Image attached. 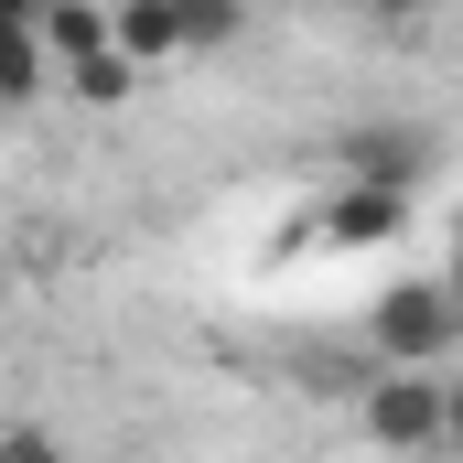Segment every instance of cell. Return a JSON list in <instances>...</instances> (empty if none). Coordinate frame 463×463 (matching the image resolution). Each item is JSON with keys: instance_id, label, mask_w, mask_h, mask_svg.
<instances>
[{"instance_id": "8992f818", "label": "cell", "mask_w": 463, "mask_h": 463, "mask_svg": "<svg viewBox=\"0 0 463 463\" xmlns=\"http://www.w3.org/2000/svg\"><path fill=\"white\" fill-rule=\"evenodd\" d=\"M109 33L129 43V54H140V65L184 54V11H173V0H118V11H109Z\"/></svg>"}, {"instance_id": "4fadbf2b", "label": "cell", "mask_w": 463, "mask_h": 463, "mask_svg": "<svg viewBox=\"0 0 463 463\" xmlns=\"http://www.w3.org/2000/svg\"><path fill=\"white\" fill-rule=\"evenodd\" d=\"M0 11H43V0H0Z\"/></svg>"}, {"instance_id": "3957f363", "label": "cell", "mask_w": 463, "mask_h": 463, "mask_svg": "<svg viewBox=\"0 0 463 463\" xmlns=\"http://www.w3.org/2000/svg\"><path fill=\"white\" fill-rule=\"evenodd\" d=\"M366 431L399 442V453H410V442H442V388H431V377H377V388H366Z\"/></svg>"}, {"instance_id": "5b68a950", "label": "cell", "mask_w": 463, "mask_h": 463, "mask_svg": "<svg viewBox=\"0 0 463 463\" xmlns=\"http://www.w3.org/2000/svg\"><path fill=\"white\" fill-rule=\"evenodd\" d=\"M43 98V33L33 11H0V109H33Z\"/></svg>"}, {"instance_id": "5bb4252c", "label": "cell", "mask_w": 463, "mask_h": 463, "mask_svg": "<svg viewBox=\"0 0 463 463\" xmlns=\"http://www.w3.org/2000/svg\"><path fill=\"white\" fill-rule=\"evenodd\" d=\"M453 291H463V248H453Z\"/></svg>"}, {"instance_id": "52a82bcc", "label": "cell", "mask_w": 463, "mask_h": 463, "mask_svg": "<svg viewBox=\"0 0 463 463\" xmlns=\"http://www.w3.org/2000/svg\"><path fill=\"white\" fill-rule=\"evenodd\" d=\"M129 76H140V54H129V43H87V54H76V65H65V87H76V98H87V109H118V98H129Z\"/></svg>"}, {"instance_id": "7a4b0ae2", "label": "cell", "mask_w": 463, "mask_h": 463, "mask_svg": "<svg viewBox=\"0 0 463 463\" xmlns=\"http://www.w3.org/2000/svg\"><path fill=\"white\" fill-rule=\"evenodd\" d=\"M410 227V184H366V173H345L335 194H324V237L335 248H377V237Z\"/></svg>"}, {"instance_id": "6da1fadb", "label": "cell", "mask_w": 463, "mask_h": 463, "mask_svg": "<svg viewBox=\"0 0 463 463\" xmlns=\"http://www.w3.org/2000/svg\"><path fill=\"white\" fill-rule=\"evenodd\" d=\"M366 335H377L388 366H442L463 345V291L453 280H388L377 313H366Z\"/></svg>"}, {"instance_id": "30bf717a", "label": "cell", "mask_w": 463, "mask_h": 463, "mask_svg": "<svg viewBox=\"0 0 463 463\" xmlns=\"http://www.w3.org/2000/svg\"><path fill=\"white\" fill-rule=\"evenodd\" d=\"M324 11H366V22H420V11H442V0H324Z\"/></svg>"}, {"instance_id": "9c48e42d", "label": "cell", "mask_w": 463, "mask_h": 463, "mask_svg": "<svg viewBox=\"0 0 463 463\" xmlns=\"http://www.w3.org/2000/svg\"><path fill=\"white\" fill-rule=\"evenodd\" d=\"M173 11H184V54H216L248 33V0H173Z\"/></svg>"}, {"instance_id": "8fae6325", "label": "cell", "mask_w": 463, "mask_h": 463, "mask_svg": "<svg viewBox=\"0 0 463 463\" xmlns=\"http://www.w3.org/2000/svg\"><path fill=\"white\" fill-rule=\"evenodd\" d=\"M0 453H11V463H43V453H54V431H43V420H11V431H0Z\"/></svg>"}, {"instance_id": "277c9868", "label": "cell", "mask_w": 463, "mask_h": 463, "mask_svg": "<svg viewBox=\"0 0 463 463\" xmlns=\"http://www.w3.org/2000/svg\"><path fill=\"white\" fill-rule=\"evenodd\" d=\"M345 173H366V184H420V173H431V140H410V129H355Z\"/></svg>"}, {"instance_id": "ba28073f", "label": "cell", "mask_w": 463, "mask_h": 463, "mask_svg": "<svg viewBox=\"0 0 463 463\" xmlns=\"http://www.w3.org/2000/svg\"><path fill=\"white\" fill-rule=\"evenodd\" d=\"M33 33H43V54H54V65H76L87 43H109V11H98V0H43V11H33Z\"/></svg>"}, {"instance_id": "7c38bea8", "label": "cell", "mask_w": 463, "mask_h": 463, "mask_svg": "<svg viewBox=\"0 0 463 463\" xmlns=\"http://www.w3.org/2000/svg\"><path fill=\"white\" fill-rule=\"evenodd\" d=\"M442 442H453V453H463V399H442Z\"/></svg>"}]
</instances>
